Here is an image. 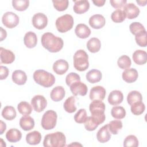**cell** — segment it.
<instances>
[{
    "label": "cell",
    "mask_w": 147,
    "mask_h": 147,
    "mask_svg": "<svg viewBox=\"0 0 147 147\" xmlns=\"http://www.w3.org/2000/svg\"><path fill=\"white\" fill-rule=\"evenodd\" d=\"M92 2L95 6H97L98 7L103 6L106 2L105 0H96V1H92Z\"/></svg>",
    "instance_id": "cell-50"
},
{
    "label": "cell",
    "mask_w": 147,
    "mask_h": 147,
    "mask_svg": "<svg viewBox=\"0 0 147 147\" xmlns=\"http://www.w3.org/2000/svg\"><path fill=\"white\" fill-rule=\"evenodd\" d=\"M85 129L88 131L95 130L100 125L99 122L92 116L87 117L86 121L84 122Z\"/></svg>",
    "instance_id": "cell-36"
},
{
    "label": "cell",
    "mask_w": 147,
    "mask_h": 147,
    "mask_svg": "<svg viewBox=\"0 0 147 147\" xmlns=\"http://www.w3.org/2000/svg\"><path fill=\"white\" fill-rule=\"evenodd\" d=\"M9 69L6 67L1 65L0 67V74H1L0 79H1V80L5 79L9 75Z\"/></svg>",
    "instance_id": "cell-49"
},
{
    "label": "cell",
    "mask_w": 147,
    "mask_h": 147,
    "mask_svg": "<svg viewBox=\"0 0 147 147\" xmlns=\"http://www.w3.org/2000/svg\"><path fill=\"white\" fill-rule=\"evenodd\" d=\"M41 140V135L38 131H33L28 133L26 136V141L29 145H37Z\"/></svg>",
    "instance_id": "cell-29"
},
{
    "label": "cell",
    "mask_w": 147,
    "mask_h": 147,
    "mask_svg": "<svg viewBox=\"0 0 147 147\" xmlns=\"http://www.w3.org/2000/svg\"><path fill=\"white\" fill-rule=\"evenodd\" d=\"M18 16L13 12L7 11L3 14L2 18V22L6 28L12 29L17 26L19 24Z\"/></svg>",
    "instance_id": "cell-8"
},
{
    "label": "cell",
    "mask_w": 147,
    "mask_h": 147,
    "mask_svg": "<svg viewBox=\"0 0 147 147\" xmlns=\"http://www.w3.org/2000/svg\"><path fill=\"white\" fill-rule=\"evenodd\" d=\"M57 113L52 110L47 111L42 115L41 119V126L45 130H51L53 129L57 122Z\"/></svg>",
    "instance_id": "cell-7"
},
{
    "label": "cell",
    "mask_w": 147,
    "mask_h": 147,
    "mask_svg": "<svg viewBox=\"0 0 147 147\" xmlns=\"http://www.w3.org/2000/svg\"><path fill=\"white\" fill-rule=\"evenodd\" d=\"M78 81H80V77L78 74L75 72L69 73L65 78V83L68 86H70L72 84Z\"/></svg>",
    "instance_id": "cell-47"
},
{
    "label": "cell",
    "mask_w": 147,
    "mask_h": 147,
    "mask_svg": "<svg viewBox=\"0 0 147 147\" xmlns=\"http://www.w3.org/2000/svg\"><path fill=\"white\" fill-rule=\"evenodd\" d=\"M74 65L75 68L79 71H84L88 68V56L84 50L79 49L75 53Z\"/></svg>",
    "instance_id": "cell-5"
},
{
    "label": "cell",
    "mask_w": 147,
    "mask_h": 147,
    "mask_svg": "<svg viewBox=\"0 0 147 147\" xmlns=\"http://www.w3.org/2000/svg\"><path fill=\"white\" fill-rule=\"evenodd\" d=\"M123 99L122 92L119 90H113L109 95L108 102L113 106H117L121 103Z\"/></svg>",
    "instance_id": "cell-18"
},
{
    "label": "cell",
    "mask_w": 147,
    "mask_h": 147,
    "mask_svg": "<svg viewBox=\"0 0 147 147\" xmlns=\"http://www.w3.org/2000/svg\"><path fill=\"white\" fill-rule=\"evenodd\" d=\"M74 11L76 14H83L87 12L90 8V3L86 0L74 1Z\"/></svg>",
    "instance_id": "cell-19"
},
{
    "label": "cell",
    "mask_w": 147,
    "mask_h": 147,
    "mask_svg": "<svg viewBox=\"0 0 147 147\" xmlns=\"http://www.w3.org/2000/svg\"><path fill=\"white\" fill-rule=\"evenodd\" d=\"M142 100V96L141 94L137 91H130L127 96V101L129 105Z\"/></svg>",
    "instance_id": "cell-34"
},
{
    "label": "cell",
    "mask_w": 147,
    "mask_h": 147,
    "mask_svg": "<svg viewBox=\"0 0 147 147\" xmlns=\"http://www.w3.org/2000/svg\"><path fill=\"white\" fill-rule=\"evenodd\" d=\"M69 87L71 92L75 96H84L87 93V86L86 84L83 82H81L80 81H78L74 83Z\"/></svg>",
    "instance_id": "cell-12"
},
{
    "label": "cell",
    "mask_w": 147,
    "mask_h": 147,
    "mask_svg": "<svg viewBox=\"0 0 147 147\" xmlns=\"http://www.w3.org/2000/svg\"><path fill=\"white\" fill-rule=\"evenodd\" d=\"M20 126L25 131L30 130L34 126V121L29 115L22 117L20 120Z\"/></svg>",
    "instance_id": "cell-25"
},
{
    "label": "cell",
    "mask_w": 147,
    "mask_h": 147,
    "mask_svg": "<svg viewBox=\"0 0 147 147\" xmlns=\"http://www.w3.org/2000/svg\"><path fill=\"white\" fill-rule=\"evenodd\" d=\"M72 145H74V146H82L81 144H78L76 142H74V143H73V144H70V145H68V146H72Z\"/></svg>",
    "instance_id": "cell-54"
},
{
    "label": "cell",
    "mask_w": 147,
    "mask_h": 147,
    "mask_svg": "<svg viewBox=\"0 0 147 147\" xmlns=\"http://www.w3.org/2000/svg\"><path fill=\"white\" fill-rule=\"evenodd\" d=\"M86 79L91 83H96L100 81L102 75L99 70L93 69L89 71L86 75Z\"/></svg>",
    "instance_id": "cell-27"
},
{
    "label": "cell",
    "mask_w": 147,
    "mask_h": 147,
    "mask_svg": "<svg viewBox=\"0 0 147 147\" xmlns=\"http://www.w3.org/2000/svg\"><path fill=\"white\" fill-rule=\"evenodd\" d=\"M138 140L134 135H129L127 136L123 141V146L126 147H137L138 146Z\"/></svg>",
    "instance_id": "cell-43"
},
{
    "label": "cell",
    "mask_w": 147,
    "mask_h": 147,
    "mask_svg": "<svg viewBox=\"0 0 147 147\" xmlns=\"http://www.w3.org/2000/svg\"><path fill=\"white\" fill-rule=\"evenodd\" d=\"M106 90L100 86H96L93 87L90 92V99L92 100H103L106 96Z\"/></svg>",
    "instance_id": "cell-11"
},
{
    "label": "cell",
    "mask_w": 147,
    "mask_h": 147,
    "mask_svg": "<svg viewBox=\"0 0 147 147\" xmlns=\"http://www.w3.org/2000/svg\"><path fill=\"white\" fill-rule=\"evenodd\" d=\"M69 64L67 61L63 59H59L56 61L53 64V70L57 75H63L68 69Z\"/></svg>",
    "instance_id": "cell-15"
},
{
    "label": "cell",
    "mask_w": 147,
    "mask_h": 147,
    "mask_svg": "<svg viewBox=\"0 0 147 147\" xmlns=\"http://www.w3.org/2000/svg\"><path fill=\"white\" fill-rule=\"evenodd\" d=\"M12 5L16 10L22 11L29 7V1L28 0H13Z\"/></svg>",
    "instance_id": "cell-37"
},
{
    "label": "cell",
    "mask_w": 147,
    "mask_h": 147,
    "mask_svg": "<svg viewBox=\"0 0 147 147\" xmlns=\"http://www.w3.org/2000/svg\"><path fill=\"white\" fill-rule=\"evenodd\" d=\"M123 11L126 15V17L130 20L137 18L140 12L139 8L133 3H126L123 7Z\"/></svg>",
    "instance_id": "cell-13"
},
{
    "label": "cell",
    "mask_w": 147,
    "mask_h": 147,
    "mask_svg": "<svg viewBox=\"0 0 147 147\" xmlns=\"http://www.w3.org/2000/svg\"><path fill=\"white\" fill-rule=\"evenodd\" d=\"M96 138L99 142L105 143L109 141L111 138V133L109 130L107 124L102 126L96 133Z\"/></svg>",
    "instance_id": "cell-20"
},
{
    "label": "cell",
    "mask_w": 147,
    "mask_h": 147,
    "mask_svg": "<svg viewBox=\"0 0 147 147\" xmlns=\"http://www.w3.org/2000/svg\"><path fill=\"white\" fill-rule=\"evenodd\" d=\"M32 21L33 26L40 30L44 29L48 24L47 17L42 13L35 14L32 17Z\"/></svg>",
    "instance_id": "cell-10"
},
{
    "label": "cell",
    "mask_w": 147,
    "mask_h": 147,
    "mask_svg": "<svg viewBox=\"0 0 147 147\" xmlns=\"http://www.w3.org/2000/svg\"><path fill=\"white\" fill-rule=\"evenodd\" d=\"M66 138L64 133L56 131L46 135L43 141L45 147H63L65 145Z\"/></svg>",
    "instance_id": "cell-2"
},
{
    "label": "cell",
    "mask_w": 147,
    "mask_h": 147,
    "mask_svg": "<svg viewBox=\"0 0 147 147\" xmlns=\"http://www.w3.org/2000/svg\"><path fill=\"white\" fill-rule=\"evenodd\" d=\"M31 105L36 112L40 113L46 108L47 101L44 96L37 95L32 99Z\"/></svg>",
    "instance_id": "cell-9"
},
{
    "label": "cell",
    "mask_w": 147,
    "mask_h": 147,
    "mask_svg": "<svg viewBox=\"0 0 147 147\" xmlns=\"http://www.w3.org/2000/svg\"><path fill=\"white\" fill-rule=\"evenodd\" d=\"M1 131H0V134H2L3 132L5 131L6 129V125L5 122H3L2 121H1Z\"/></svg>",
    "instance_id": "cell-52"
},
{
    "label": "cell",
    "mask_w": 147,
    "mask_h": 147,
    "mask_svg": "<svg viewBox=\"0 0 147 147\" xmlns=\"http://www.w3.org/2000/svg\"><path fill=\"white\" fill-rule=\"evenodd\" d=\"M111 18L112 21L115 23H121L125 20L126 15L123 10L117 9L112 13Z\"/></svg>",
    "instance_id": "cell-39"
},
{
    "label": "cell",
    "mask_w": 147,
    "mask_h": 147,
    "mask_svg": "<svg viewBox=\"0 0 147 147\" xmlns=\"http://www.w3.org/2000/svg\"><path fill=\"white\" fill-rule=\"evenodd\" d=\"M11 78L14 83L18 85H23L26 82L27 76L24 71L18 69L13 72Z\"/></svg>",
    "instance_id": "cell-22"
},
{
    "label": "cell",
    "mask_w": 147,
    "mask_h": 147,
    "mask_svg": "<svg viewBox=\"0 0 147 147\" xmlns=\"http://www.w3.org/2000/svg\"><path fill=\"white\" fill-rule=\"evenodd\" d=\"M117 64L120 68L126 69L130 68L131 64V61L130 58L129 56L126 55H123L118 59Z\"/></svg>",
    "instance_id": "cell-41"
},
{
    "label": "cell",
    "mask_w": 147,
    "mask_h": 147,
    "mask_svg": "<svg viewBox=\"0 0 147 147\" xmlns=\"http://www.w3.org/2000/svg\"><path fill=\"white\" fill-rule=\"evenodd\" d=\"M64 109L67 113H72L76 110V107L75 106V98L74 96H71L68 98L64 103Z\"/></svg>",
    "instance_id": "cell-33"
},
{
    "label": "cell",
    "mask_w": 147,
    "mask_h": 147,
    "mask_svg": "<svg viewBox=\"0 0 147 147\" xmlns=\"http://www.w3.org/2000/svg\"><path fill=\"white\" fill-rule=\"evenodd\" d=\"M135 40L136 43L141 47H145L147 45L146 31V30L140 32L136 35Z\"/></svg>",
    "instance_id": "cell-42"
},
{
    "label": "cell",
    "mask_w": 147,
    "mask_h": 147,
    "mask_svg": "<svg viewBox=\"0 0 147 147\" xmlns=\"http://www.w3.org/2000/svg\"><path fill=\"white\" fill-rule=\"evenodd\" d=\"M126 0H111L110 3L111 5L117 9H121L126 4Z\"/></svg>",
    "instance_id": "cell-48"
},
{
    "label": "cell",
    "mask_w": 147,
    "mask_h": 147,
    "mask_svg": "<svg viewBox=\"0 0 147 147\" xmlns=\"http://www.w3.org/2000/svg\"><path fill=\"white\" fill-rule=\"evenodd\" d=\"M111 114L115 119H121L126 116V111L122 106H114L111 109Z\"/></svg>",
    "instance_id": "cell-38"
},
{
    "label": "cell",
    "mask_w": 147,
    "mask_h": 147,
    "mask_svg": "<svg viewBox=\"0 0 147 147\" xmlns=\"http://www.w3.org/2000/svg\"><path fill=\"white\" fill-rule=\"evenodd\" d=\"M136 2L141 6H144L147 3V1H136Z\"/></svg>",
    "instance_id": "cell-53"
},
{
    "label": "cell",
    "mask_w": 147,
    "mask_h": 147,
    "mask_svg": "<svg viewBox=\"0 0 147 147\" xmlns=\"http://www.w3.org/2000/svg\"><path fill=\"white\" fill-rule=\"evenodd\" d=\"M109 131L113 134H117L119 131L122 128V122L120 120H113L108 124Z\"/></svg>",
    "instance_id": "cell-35"
},
{
    "label": "cell",
    "mask_w": 147,
    "mask_h": 147,
    "mask_svg": "<svg viewBox=\"0 0 147 147\" xmlns=\"http://www.w3.org/2000/svg\"><path fill=\"white\" fill-rule=\"evenodd\" d=\"M129 29L131 34L135 36L140 32L145 30L144 26L141 23L138 22L131 23L129 26Z\"/></svg>",
    "instance_id": "cell-46"
},
{
    "label": "cell",
    "mask_w": 147,
    "mask_h": 147,
    "mask_svg": "<svg viewBox=\"0 0 147 147\" xmlns=\"http://www.w3.org/2000/svg\"><path fill=\"white\" fill-rule=\"evenodd\" d=\"M131 106V111L135 115H140L144 113L145 109V105L143 102H138L132 104Z\"/></svg>",
    "instance_id": "cell-40"
},
{
    "label": "cell",
    "mask_w": 147,
    "mask_h": 147,
    "mask_svg": "<svg viewBox=\"0 0 147 147\" xmlns=\"http://www.w3.org/2000/svg\"><path fill=\"white\" fill-rule=\"evenodd\" d=\"M1 28V41H2V40H3L4 39L6 38V36H7V33L6 31L3 29L2 27L0 28Z\"/></svg>",
    "instance_id": "cell-51"
},
{
    "label": "cell",
    "mask_w": 147,
    "mask_h": 147,
    "mask_svg": "<svg viewBox=\"0 0 147 147\" xmlns=\"http://www.w3.org/2000/svg\"><path fill=\"white\" fill-rule=\"evenodd\" d=\"M106 23L105 17L101 14H95L92 16L89 19V24L90 26L95 29H99L103 28Z\"/></svg>",
    "instance_id": "cell-14"
},
{
    "label": "cell",
    "mask_w": 147,
    "mask_h": 147,
    "mask_svg": "<svg viewBox=\"0 0 147 147\" xmlns=\"http://www.w3.org/2000/svg\"><path fill=\"white\" fill-rule=\"evenodd\" d=\"M91 116L95 118L99 123H102L106 118L105 114V105L102 100H92L89 106Z\"/></svg>",
    "instance_id": "cell-4"
},
{
    "label": "cell",
    "mask_w": 147,
    "mask_h": 147,
    "mask_svg": "<svg viewBox=\"0 0 147 147\" xmlns=\"http://www.w3.org/2000/svg\"><path fill=\"white\" fill-rule=\"evenodd\" d=\"M123 80L128 83H131L136 82L138 78V74L137 71L134 68H129L126 69L122 72Z\"/></svg>",
    "instance_id": "cell-16"
},
{
    "label": "cell",
    "mask_w": 147,
    "mask_h": 147,
    "mask_svg": "<svg viewBox=\"0 0 147 147\" xmlns=\"http://www.w3.org/2000/svg\"><path fill=\"white\" fill-rule=\"evenodd\" d=\"M6 138L10 142H16L21 139L22 133L19 130L16 128H12L7 131Z\"/></svg>",
    "instance_id": "cell-28"
},
{
    "label": "cell",
    "mask_w": 147,
    "mask_h": 147,
    "mask_svg": "<svg viewBox=\"0 0 147 147\" xmlns=\"http://www.w3.org/2000/svg\"><path fill=\"white\" fill-rule=\"evenodd\" d=\"M1 63L3 64H11L15 60V55L10 50L6 49L2 47L0 48Z\"/></svg>",
    "instance_id": "cell-17"
},
{
    "label": "cell",
    "mask_w": 147,
    "mask_h": 147,
    "mask_svg": "<svg viewBox=\"0 0 147 147\" xmlns=\"http://www.w3.org/2000/svg\"><path fill=\"white\" fill-rule=\"evenodd\" d=\"M42 47L52 53L59 52L63 47L64 42L61 38L55 36L51 32H46L41 36Z\"/></svg>",
    "instance_id": "cell-1"
},
{
    "label": "cell",
    "mask_w": 147,
    "mask_h": 147,
    "mask_svg": "<svg viewBox=\"0 0 147 147\" xmlns=\"http://www.w3.org/2000/svg\"><path fill=\"white\" fill-rule=\"evenodd\" d=\"M24 42L25 46L28 48H33L35 47L37 42V37L36 34L33 32H27L25 34Z\"/></svg>",
    "instance_id": "cell-24"
},
{
    "label": "cell",
    "mask_w": 147,
    "mask_h": 147,
    "mask_svg": "<svg viewBox=\"0 0 147 147\" xmlns=\"http://www.w3.org/2000/svg\"><path fill=\"white\" fill-rule=\"evenodd\" d=\"M101 47L100 40L96 37L90 38L87 42V48L91 53L98 52Z\"/></svg>",
    "instance_id": "cell-30"
},
{
    "label": "cell",
    "mask_w": 147,
    "mask_h": 147,
    "mask_svg": "<svg viewBox=\"0 0 147 147\" xmlns=\"http://www.w3.org/2000/svg\"><path fill=\"white\" fill-rule=\"evenodd\" d=\"M55 23L57 30L59 32L65 33L72 28L74 20L71 15L64 14L58 17Z\"/></svg>",
    "instance_id": "cell-6"
},
{
    "label": "cell",
    "mask_w": 147,
    "mask_h": 147,
    "mask_svg": "<svg viewBox=\"0 0 147 147\" xmlns=\"http://www.w3.org/2000/svg\"><path fill=\"white\" fill-rule=\"evenodd\" d=\"M16 111L13 106H5L2 111V116L6 120L11 121L16 117Z\"/></svg>",
    "instance_id": "cell-31"
},
{
    "label": "cell",
    "mask_w": 147,
    "mask_h": 147,
    "mask_svg": "<svg viewBox=\"0 0 147 147\" xmlns=\"http://www.w3.org/2000/svg\"><path fill=\"white\" fill-rule=\"evenodd\" d=\"M65 94V90L62 86H56L52 89L51 92L50 96L54 102H59L61 100Z\"/></svg>",
    "instance_id": "cell-23"
},
{
    "label": "cell",
    "mask_w": 147,
    "mask_h": 147,
    "mask_svg": "<svg viewBox=\"0 0 147 147\" xmlns=\"http://www.w3.org/2000/svg\"><path fill=\"white\" fill-rule=\"evenodd\" d=\"M33 77L36 83L46 88L52 86L55 82L53 75L43 69L35 71Z\"/></svg>",
    "instance_id": "cell-3"
},
{
    "label": "cell",
    "mask_w": 147,
    "mask_h": 147,
    "mask_svg": "<svg viewBox=\"0 0 147 147\" xmlns=\"http://www.w3.org/2000/svg\"><path fill=\"white\" fill-rule=\"evenodd\" d=\"M133 60L138 65L145 64L147 61V53L143 50H137L133 54Z\"/></svg>",
    "instance_id": "cell-26"
},
{
    "label": "cell",
    "mask_w": 147,
    "mask_h": 147,
    "mask_svg": "<svg viewBox=\"0 0 147 147\" xmlns=\"http://www.w3.org/2000/svg\"><path fill=\"white\" fill-rule=\"evenodd\" d=\"M17 109L20 114L24 116H27L31 114L32 111V106L26 102L22 101L18 103L17 106Z\"/></svg>",
    "instance_id": "cell-32"
},
{
    "label": "cell",
    "mask_w": 147,
    "mask_h": 147,
    "mask_svg": "<svg viewBox=\"0 0 147 147\" xmlns=\"http://www.w3.org/2000/svg\"><path fill=\"white\" fill-rule=\"evenodd\" d=\"M54 7L59 11L65 10L69 5L68 0H55L52 1Z\"/></svg>",
    "instance_id": "cell-45"
},
{
    "label": "cell",
    "mask_w": 147,
    "mask_h": 147,
    "mask_svg": "<svg viewBox=\"0 0 147 147\" xmlns=\"http://www.w3.org/2000/svg\"><path fill=\"white\" fill-rule=\"evenodd\" d=\"M75 32L76 35L80 38H86L91 34L90 29L84 24H79L76 25Z\"/></svg>",
    "instance_id": "cell-21"
},
{
    "label": "cell",
    "mask_w": 147,
    "mask_h": 147,
    "mask_svg": "<svg viewBox=\"0 0 147 147\" xmlns=\"http://www.w3.org/2000/svg\"><path fill=\"white\" fill-rule=\"evenodd\" d=\"M87 118V112L86 109H80L74 115V119L76 123H84Z\"/></svg>",
    "instance_id": "cell-44"
}]
</instances>
